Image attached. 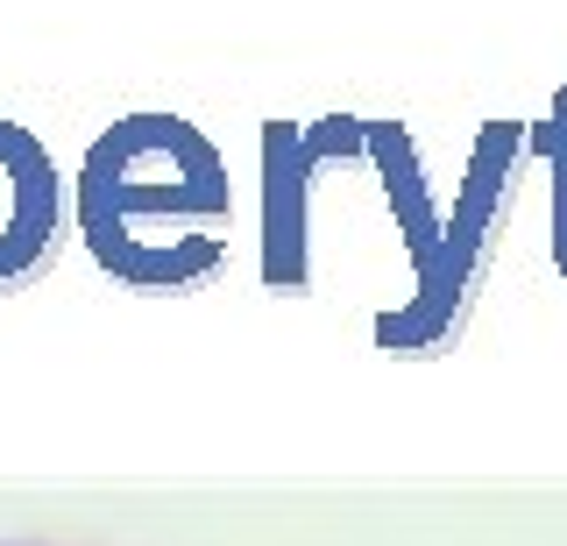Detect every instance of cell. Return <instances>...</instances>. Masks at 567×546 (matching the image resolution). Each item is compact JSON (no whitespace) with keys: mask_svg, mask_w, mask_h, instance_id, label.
I'll return each instance as SVG.
<instances>
[{"mask_svg":"<svg viewBox=\"0 0 567 546\" xmlns=\"http://www.w3.org/2000/svg\"><path fill=\"white\" fill-rule=\"evenodd\" d=\"M0 546H50V539H0Z\"/></svg>","mask_w":567,"mask_h":546,"instance_id":"cell-2","label":"cell"},{"mask_svg":"<svg viewBox=\"0 0 567 546\" xmlns=\"http://www.w3.org/2000/svg\"><path fill=\"white\" fill-rule=\"evenodd\" d=\"M64 241V185L22 121H0V291L29 285Z\"/></svg>","mask_w":567,"mask_h":546,"instance_id":"cell-1","label":"cell"}]
</instances>
